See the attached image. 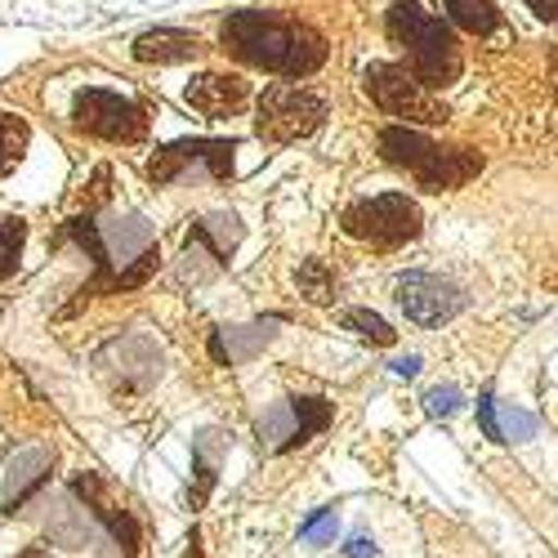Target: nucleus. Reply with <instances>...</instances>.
<instances>
[{"label":"nucleus","mask_w":558,"mask_h":558,"mask_svg":"<svg viewBox=\"0 0 558 558\" xmlns=\"http://www.w3.org/2000/svg\"><path fill=\"white\" fill-rule=\"evenodd\" d=\"M68 238L95 259V282H89V291H134V287H144L148 277L157 272L161 255H157V232L144 215H76L68 219Z\"/></svg>","instance_id":"1"},{"label":"nucleus","mask_w":558,"mask_h":558,"mask_svg":"<svg viewBox=\"0 0 558 558\" xmlns=\"http://www.w3.org/2000/svg\"><path fill=\"white\" fill-rule=\"evenodd\" d=\"M223 50L272 76H313L327 63V40L300 19H282L272 10H238L223 23Z\"/></svg>","instance_id":"2"},{"label":"nucleus","mask_w":558,"mask_h":558,"mask_svg":"<svg viewBox=\"0 0 558 558\" xmlns=\"http://www.w3.org/2000/svg\"><path fill=\"white\" fill-rule=\"evenodd\" d=\"M389 36L407 54V72L421 81L425 89H442L460 76V45L451 23H442L438 14H429L415 0H398L389 10Z\"/></svg>","instance_id":"3"},{"label":"nucleus","mask_w":558,"mask_h":558,"mask_svg":"<svg viewBox=\"0 0 558 558\" xmlns=\"http://www.w3.org/2000/svg\"><path fill=\"white\" fill-rule=\"evenodd\" d=\"M380 153H385L389 166L407 170L425 193H451V189L470 183L483 170V157L474 148L434 144V138H425L421 130H411V125L380 130Z\"/></svg>","instance_id":"4"},{"label":"nucleus","mask_w":558,"mask_h":558,"mask_svg":"<svg viewBox=\"0 0 558 558\" xmlns=\"http://www.w3.org/2000/svg\"><path fill=\"white\" fill-rule=\"evenodd\" d=\"M362 89L371 95L385 117H398V121H421V125H442L451 112L442 99H434L429 89L415 81L407 68L398 63H366L362 72Z\"/></svg>","instance_id":"5"},{"label":"nucleus","mask_w":558,"mask_h":558,"mask_svg":"<svg viewBox=\"0 0 558 558\" xmlns=\"http://www.w3.org/2000/svg\"><path fill=\"white\" fill-rule=\"evenodd\" d=\"M322 117H327V104L295 81L268 85L259 95V104H255V130L268 138V144H295V138H308L322 125Z\"/></svg>","instance_id":"6"},{"label":"nucleus","mask_w":558,"mask_h":558,"mask_svg":"<svg viewBox=\"0 0 558 558\" xmlns=\"http://www.w3.org/2000/svg\"><path fill=\"white\" fill-rule=\"evenodd\" d=\"M344 232L366 246H402L421 232V206H415L407 193H380V197H366L353 202L344 210Z\"/></svg>","instance_id":"7"},{"label":"nucleus","mask_w":558,"mask_h":558,"mask_svg":"<svg viewBox=\"0 0 558 558\" xmlns=\"http://www.w3.org/2000/svg\"><path fill=\"white\" fill-rule=\"evenodd\" d=\"M72 125L108 144H138L148 134V112L117 89H81L72 104Z\"/></svg>","instance_id":"8"},{"label":"nucleus","mask_w":558,"mask_h":558,"mask_svg":"<svg viewBox=\"0 0 558 558\" xmlns=\"http://www.w3.org/2000/svg\"><path fill=\"white\" fill-rule=\"evenodd\" d=\"M232 153H238L232 138H179V144L161 148L148 161V179L153 183H179L193 170H202L206 179H228L232 174Z\"/></svg>","instance_id":"9"},{"label":"nucleus","mask_w":558,"mask_h":558,"mask_svg":"<svg viewBox=\"0 0 558 558\" xmlns=\"http://www.w3.org/2000/svg\"><path fill=\"white\" fill-rule=\"evenodd\" d=\"M327 425H331V402L327 398H287V402H277L272 411L259 415V447L291 451Z\"/></svg>","instance_id":"10"},{"label":"nucleus","mask_w":558,"mask_h":558,"mask_svg":"<svg viewBox=\"0 0 558 558\" xmlns=\"http://www.w3.org/2000/svg\"><path fill=\"white\" fill-rule=\"evenodd\" d=\"M398 304L415 327H442V322H451L464 308V295L460 287L442 282L434 272H407L398 277Z\"/></svg>","instance_id":"11"},{"label":"nucleus","mask_w":558,"mask_h":558,"mask_svg":"<svg viewBox=\"0 0 558 558\" xmlns=\"http://www.w3.org/2000/svg\"><path fill=\"white\" fill-rule=\"evenodd\" d=\"M238 242H242L238 215H210V219H202V223L189 232V242H183V277L202 282L206 272H219Z\"/></svg>","instance_id":"12"},{"label":"nucleus","mask_w":558,"mask_h":558,"mask_svg":"<svg viewBox=\"0 0 558 558\" xmlns=\"http://www.w3.org/2000/svg\"><path fill=\"white\" fill-rule=\"evenodd\" d=\"M183 99H189V108H197L202 117H228L251 99V85L232 72H202L189 89H183Z\"/></svg>","instance_id":"13"},{"label":"nucleus","mask_w":558,"mask_h":558,"mask_svg":"<svg viewBox=\"0 0 558 558\" xmlns=\"http://www.w3.org/2000/svg\"><path fill=\"white\" fill-rule=\"evenodd\" d=\"M76 496L85 500V509H89V514H95L108 532H112V541H121L125 545V558H134L138 554V523L125 514V509L121 505H112L108 496H104V483L95 478V474H76Z\"/></svg>","instance_id":"14"},{"label":"nucleus","mask_w":558,"mask_h":558,"mask_svg":"<svg viewBox=\"0 0 558 558\" xmlns=\"http://www.w3.org/2000/svg\"><path fill=\"white\" fill-rule=\"evenodd\" d=\"M282 327V317H268V322H251V327H219L210 340V353L219 366H238L246 357H255L272 336Z\"/></svg>","instance_id":"15"},{"label":"nucleus","mask_w":558,"mask_h":558,"mask_svg":"<svg viewBox=\"0 0 558 558\" xmlns=\"http://www.w3.org/2000/svg\"><path fill=\"white\" fill-rule=\"evenodd\" d=\"M197 54H202L197 32H183V27H153L134 40L138 63H189Z\"/></svg>","instance_id":"16"},{"label":"nucleus","mask_w":558,"mask_h":558,"mask_svg":"<svg viewBox=\"0 0 558 558\" xmlns=\"http://www.w3.org/2000/svg\"><path fill=\"white\" fill-rule=\"evenodd\" d=\"M478 421H483L487 438H496V442H523V438L536 434V421H532L527 411L509 407V402H496L492 393L478 398Z\"/></svg>","instance_id":"17"},{"label":"nucleus","mask_w":558,"mask_h":558,"mask_svg":"<svg viewBox=\"0 0 558 558\" xmlns=\"http://www.w3.org/2000/svg\"><path fill=\"white\" fill-rule=\"evenodd\" d=\"M50 464H54V451H45V447L23 451V456L14 460V474H10V487H5V509H10V514H14V509H19L40 483H45Z\"/></svg>","instance_id":"18"},{"label":"nucleus","mask_w":558,"mask_h":558,"mask_svg":"<svg viewBox=\"0 0 558 558\" xmlns=\"http://www.w3.org/2000/svg\"><path fill=\"white\" fill-rule=\"evenodd\" d=\"M447 14L460 32H470V36H492L500 27L496 0H447Z\"/></svg>","instance_id":"19"},{"label":"nucleus","mask_w":558,"mask_h":558,"mask_svg":"<svg viewBox=\"0 0 558 558\" xmlns=\"http://www.w3.org/2000/svg\"><path fill=\"white\" fill-rule=\"evenodd\" d=\"M27 138H32V130H27L23 117L0 112V179L19 170V161H23V153H27Z\"/></svg>","instance_id":"20"},{"label":"nucleus","mask_w":558,"mask_h":558,"mask_svg":"<svg viewBox=\"0 0 558 558\" xmlns=\"http://www.w3.org/2000/svg\"><path fill=\"white\" fill-rule=\"evenodd\" d=\"M223 447H228V438L215 434V429H206V434L193 442V456H197V492H193V505H202L206 492L215 487V470H219V451H223Z\"/></svg>","instance_id":"21"},{"label":"nucleus","mask_w":558,"mask_h":558,"mask_svg":"<svg viewBox=\"0 0 558 558\" xmlns=\"http://www.w3.org/2000/svg\"><path fill=\"white\" fill-rule=\"evenodd\" d=\"M295 287H300V295H304L308 304H331V300H336V277H331V268L322 264V259H304V264H300Z\"/></svg>","instance_id":"22"},{"label":"nucleus","mask_w":558,"mask_h":558,"mask_svg":"<svg viewBox=\"0 0 558 558\" xmlns=\"http://www.w3.org/2000/svg\"><path fill=\"white\" fill-rule=\"evenodd\" d=\"M340 322H344L349 331H357L362 340H371V344H393V340H398V331L389 327V322L376 317V313H366V308H344Z\"/></svg>","instance_id":"23"},{"label":"nucleus","mask_w":558,"mask_h":558,"mask_svg":"<svg viewBox=\"0 0 558 558\" xmlns=\"http://www.w3.org/2000/svg\"><path fill=\"white\" fill-rule=\"evenodd\" d=\"M23 238H27V228H23V219H14V215H5L0 219V282L19 268V255H23Z\"/></svg>","instance_id":"24"},{"label":"nucleus","mask_w":558,"mask_h":558,"mask_svg":"<svg viewBox=\"0 0 558 558\" xmlns=\"http://www.w3.org/2000/svg\"><path fill=\"white\" fill-rule=\"evenodd\" d=\"M340 532V519H336V509H317V514L304 523V545H331Z\"/></svg>","instance_id":"25"},{"label":"nucleus","mask_w":558,"mask_h":558,"mask_svg":"<svg viewBox=\"0 0 558 558\" xmlns=\"http://www.w3.org/2000/svg\"><path fill=\"white\" fill-rule=\"evenodd\" d=\"M425 407H429V415H451V411L460 407V393H456L451 385H442V389H429V393H425Z\"/></svg>","instance_id":"26"},{"label":"nucleus","mask_w":558,"mask_h":558,"mask_svg":"<svg viewBox=\"0 0 558 558\" xmlns=\"http://www.w3.org/2000/svg\"><path fill=\"white\" fill-rule=\"evenodd\" d=\"M527 10H536L541 19H549V23H558V0H523Z\"/></svg>","instance_id":"27"},{"label":"nucleus","mask_w":558,"mask_h":558,"mask_svg":"<svg viewBox=\"0 0 558 558\" xmlns=\"http://www.w3.org/2000/svg\"><path fill=\"white\" fill-rule=\"evenodd\" d=\"M349 558H376V545H371L366 536H353L349 541Z\"/></svg>","instance_id":"28"},{"label":"nucleus","mask_w":558,"mask_h":558,"mask_svg":"<svg viewBox=\"0 0 558 558\" xmlns=\"http://www.w3.org/2000/svg\"><path fill=\"white\" fill-rule=\"evenodd\" d=\"M393 371L398 376H415V371H421V357H402V362H393Z\"/></svg>","instance_id":"29"},{"label":"nucleus","mask_w":558,"mask_h":558,"mask_svg":"<svg viewBox=\"0 0 558 558\" xmlns=\"http://www.w3.org/2000/svg\"><path fill=\"white\" fill-rule=\"evenodd\" d=\"M549 72H554V89H558V45H554V54H549Z\"/></svg>","instance_id":"30"},{"label":"nucleus","mask_w":558,"mask_h":558,"mask_svg":"<svg viewBox=\"0 0 558 558\" xmlns=\"http://www.w3.org/2000/svg\"><path fill=\"white\" fill-rule=\"evenodd\" d=\"M183 558H202V549H197V536L189 541V554H183Z\"/></svg>","instance_id":"31"}]
</instances>
